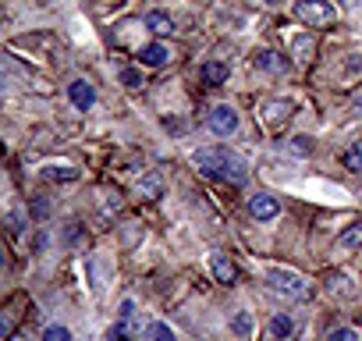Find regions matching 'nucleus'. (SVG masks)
<instances>
[{
  "label": "nucleus",
  "mask_w": 362,
  "mask_h": 341,
  "mask_svg": "<svg viewBox=\"0 0 362 341\" xmlns=\"http://www.w3.org/2000/svg\"><path fill=\"white\" fill-rule=\"evenodd\" d=\"M146 29L156 33V36H170V33H174V18L163 15V11H149V15H146Z\"/></svg>",
  "instance_id": "0eeeda50"
},
{
  "label": "nucleus",
  "mask_w": 362,
  "mask_h": 341,
  "mask_svg": "<svg viewBox=\"0 0 362 341\" xmlns=\"http://www.w3.org/2000/svg\"><path fill=\"white\" fill-rule=\"evenodd\" d=\"M355 114H362V100H358V103H355Z\"/></svg>",
  "instance_id": "bb28decb"
},
{
  "label": "nucleus",
  "mask_w": 362,
  "mask_h": 341,
  "mask_svg": "<svg viewBox=\"0 0 362 341\" xmlns=\"http://www.w3.org/2000/svg\"><path fill=\"white\" fill-rule=\"evenodd\" d=\"M210 132L214 135H231V132H238V114H235V107H214V114H210Z\"/></svg>",
  "instance_id": "7ed1b4c3"
},
{
  "label": "nucleus",
  "mask_w": 362,
  "mask_h": 341,
  "mask_svg": "<svg viewBox=\"0 0 362 341\" xmlns=\"http://www.w3.org/2000/svg\"><path fill=\"white\" fill-rule=\"evenodd\" d=\"M149 341H174V330L167 323H153L149 327Z\"/></svg>",
  "instance_id": "aec40b11"
},
{
  "label": "nucleus",
  "mask_w": 362,
  "mask_h": 341,
  "mask_svg": "<svg viewBox=\"0 0 362 341\" xmlns=\"http://www.w3.org/2000/svg\"><path fill=\"white\" fill-rule=\"evenodd\" d=\"M121 82H124L128 89H139V86H142V79H139L135 68H121Z\"/></svg>",
  "instance_id": "412c9836"
},
{
  "label": "nucleus",
  "mask_w": 362,
  "mask_h": 341,
  "mask_svg": "<svg viewBox=\"0 0 362 341\" xmlns=\"http://www.w3.org/2000/svg\"><path fill=\"white\" fill-rule=\"evenodd\" d=\"M8 228H11V235H18L22 231V217L18 214H8Z\"/></svg>",
  "instance_id": "a878e982"
},
{
  "label": "nucleus",
  "mask_w": 362,
  "mask_h": 341,
  "mask_svg": "<svg viewBox=\"0 0 362 341\" xmlns=\"http://www.w3.org/2000/svg\"><path fill=\"white\" fill-rule=\"evenodd\" d=\"M43 175H47L50 182H75V178H78V170H75V167H47Z\"/></svg>",
  "instance_id": "2eb2a0df"
},
{
  "label": "nucleus",
  "mask_w": 362,
  "mask_h": 341,
  "mask_svg": "<svg viewBox=\"0 0 362 341\" xmlns=\"http://www.w3.org/2000/svg\"><path fill=\"white\" fill-rule=\"evenodd\" d=\"M358 245H362V224H351L341 235V249H358Z\"/></svg>",
  "instance_id": "dca6fc26"
},
{
  "label": "nucleus",
  "mask_w": 362,
  "mask_h": 341,
  "mask_svg": "<svg viewBox=\"0 0 362 341\" xmlns=\"http://www.w3.org/2000/svg\"><path fill=\"white\" fill-rule=\"evenodd\" d=\"M203 82H206V86H221V82H228V64H221V61L203 64Z\"/></svg>",
  "instance_id": "f8f14e48"
},
{
  "label": "nucleus",
  "mask_w": 362,
  "mask_h": 341,
  "mask_svg": "<svg viewBox=\"0 0 362 341\" xmlns=\"http://www.w3.org/2000/svg\"><path fill=\"white\" fill-rule=\"evenodd\" d=\"M210 267H214V277H217L221 284H231V281H235V274H238V270H235V263H231L228 256H221V253H217V256H210Z\"/></svg>",
  "instance_id": "1a4fd4ad"
},
{
  "label": "nucleus",
  "mask_w": 362,
  "mask_h": 341,
  "mask_svg": "<svg viewBox=\"0 0 362 341\" xmlns=\"http://www.w3.org/2000/svg\"><path fill=\"white\" fill-rule=\"evenodd\" d=\"M139 192H142L146 200H156V196H160V175H156V170H149V178L139 185Z\"/></svg>",
  "instance_id": "f3484780"
},
{
  "label": "nucleus",
  "mask_w": 362,
  "mask_h": 341,
  "mask_svg": "<svg viewBox=\"0 0 362 341\" xmlns=\"http://www.w3.org/2000/svg\"><path fill=\"white\" fill-rule=\"evenodd\" d=\"M43 341H71V330H68L64 323H50V327L43 330Z\"/></svg>",
  "instance_id": "a211bd4d"
},
{
  "label": "nucleus",
  "mask_w": 362,
  "mask_h": 341,
  "mask_svg": "<svg viewBox=\"0 0 362 341\" xmlns=\"http://www.w3.org/2000/svg\"><path fill=\"white\" fill-rule=\"evenodd\" d=\"M167 47H160V43H149V47H142L139 50V61L146 64V68H160V64H167Z\"/></svg>",
  "instance_id": "6e6552de"
},
{
  "label": "nucleus",
  "mask_w": 362,
  "mask_h": 341,
  "mask_svg": "<svg viewBox=\"0 0 362 341\" xmlns=\"http://www.w3.org/2000/svg\"><path fill=\"white\" fill-rule=\"evenodd\" d=\"M68 96H71V103H75L78 110H89V107L96 103V89H93L86 79H75V82L68 86Z\"/></svg>",
  "instance_id": "39448f33"
},
{
  "label": "nucleus",
  "mask_w": 362,
  "mask_h": 341,
  "mask_svg": "<svg viewBox=\"0 0 362 341\" xmlns=\"http://www.w3.org/2000/svg\"><path fill=\"white\" fill-rule=\"evenodd\" d=\"M228 156L231 153H224V149H196V156H192V163L203 170L206 178H224V167H228Z\"/></svg>",
  "instance_id": "f03ea898"
},
{
  "label": "nucleus",
  "mask_w": 362,
  "mask_h": 341,
  "mask_svg": "<svg viewBox=\"0 0 362 341\" xmlns=\"http://www.w3.org/2000/svg\"><path fill=\"white\" fill-rule=\"evenodd\" d=\"M47 214H50V203H47L43 196H36V203H33V217H40V221H43Z\"/></svg>",
  "instance_id": "5701e85b"
},
{
  "label": "nucleus",
  "mask_w": 362,
  "mask_h": 341,
  "mask_svg": "<svg viewBox=\"0 0 362 341\" xmlns=\"http://www.w3.org/2000/svg\"><path fill=\"white\" fill-rule=\"evenodd\" d=\"M281 110L288 114V107H281V103H270V107H267V121H270V125H277V121H281Z\"/></svg>",
  "instance_id": "b1692460"
},
{
  "label": "nucleus",
  "mask_w": 362,
  "mask_h": 341,
  "mask_svg": "<svg viewBox=\"0 0 362 341\" xmlns=\"http://www.w3.org/2000/svg\"><path fill=\"white\" fill-rule=\"evenodd\" d=\"M291 330H295V320H291L288 313H277V316L270 320V327H267L270 341H288V337H291Z\"/></svg>",
  "instance_id": "423d86ee"
},
{
  "label": "nucleus",
  "mask_w": 362,
  "mask_h": 341,
  "mask_svg": "<svg viewBox=\"0 0 362 341\" xmlns=\"http://www.w3.org/2000/svg\"><path fill=\"white\" fill-rule=\"evenodd\" d=\"M291 142H295V153H302V156L309 153V139H305V135H298V139H291Z\"/></svg>",
  "instance_id": "393cba45"
},
{
  "label": "nucleus",
  "mask_w": 362,
  "mask_h": 341,
  "mask_svg": "<svg viewBox=\"0 0 362 341\" xmlns=\"http://www.w3.org/2000/svg\"><path fill=\"white\" fill-rule=\"evenodd\" d=\"M267 281L274 284V291H284V295H305V277L295 274V270L270 267V270H267Z\"/></svg>",
  "instance_id": "f257e3e1"
},
{
  "label": "nucleus",
  "mask_w": 362,
  "mask_h": 341,
  "mask_svg": "<svg viewBox=\"0 0 362 341\" xmlns=\"http://www.w3.org/2000/svg\"><path fill=\"white\" fill-rule=\"evenodd\" d=\"M231 330L238 334V337H249L252 334V313H235V320H231Z\"/></svg>",
  "instance_id": "4468645a"
},
{
  "label": "nucleus",
  "mask_w": 362,
  "mask_h": 341,
  "mask_svg": "<svg viewBox=\"0 0 362 341\" xmlns=\"http://www.w3.org/2000/svg\"><path fill=\"white\" fill-rule=\"evenodd\" d=\"M252 68H259V71H277V68H281V61H277V54H274V50H259V54L252 57Z\"/></svg>",
  "instance_id": "ddd939ff"
},
{
  "label": "nucleus",
  "mask_w": 362,
  "mask_h": 341,
  "mask_svg": "<svg viewBox=\"0 0 362 341\" xmlns=\"http://www.w3.org/2000/svg\"><path fill=\"white\" fill-rule=\"evenodd\" d=\"M330 341H358V334L351 327H341V330H330Z\"/></svg>",
  "instance_id": "4be33fe9"
},
{
  "label": "nucleus",
  "mask_w": 362,
  "mask_h": 341,
  "mask_svg": "<svg viewBox=\"0 0 362 341\" xmlns=\"http://www.w3.org/2000/svg\"><path fill=\"white\" fill-rule=\"evenodd\" d=\"M117 316H121V327H124V330H128V327H135V302H132V299H124Z\"/></svg>",
  "instance_id": "6ab92c4d"
},
{
  "label": "nucleus",
  "mask_w": 362,
  "mask_h": 341,
  "mask_svg": "<svg viewBox=\"0 0 362 341\" xmlns=\"http://www.w3.org/2000/svg\"><path fill=\"white\" fill-rule=\"evenodd\" d=\"M295 11H298L302 22H313V25L316 22H330V8H320V4H298Z\"/></svg>",
  "instance_id": "9d476101"
},
{
  "label": "nucleus",
  "mask_w": 362,
  "mask_h": 341,
  "mask_svg": "<svg viewBox=\"0 0 362 341\" xmlns=\"http://www.w3.org/2000/svg\"><path fill=\"white\" fill-rule=\"evenodd\" d=\"M341 163H344V170H355V175H362V142H351V146L341 153Z\"/></svg>",
  "instance_id": "9b49d317"
},
{
  "label": "nucleus",
  "mask_w": 362,
  "mask_h": 341,
  "mask_svg": "<svg viewBox=\"0 0 362 341\" xmlns=\"http://www.w3.org/2000/svg\"><path fill=\"white\" fill-rule=\"evenodd\" d=\"M249 214H252L256 221H274V217L281 214V203H277L270 192H256V196L249 200Z\"/></svg>",
  "instance_id": "20e7f679"
}]
</instances>
